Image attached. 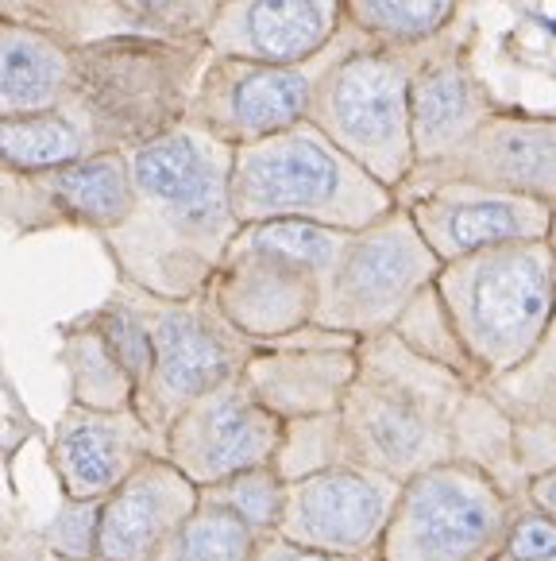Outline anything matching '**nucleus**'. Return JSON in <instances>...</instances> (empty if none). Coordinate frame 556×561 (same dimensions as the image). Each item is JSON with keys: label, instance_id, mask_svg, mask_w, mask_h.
Returning a JSON list of instances; mask_svg holds the SVG:
<instances>
[{"label": "nucleus", "instance_id": "nucleus-17", "mask_svg": "<svg viewBox=\"0 0 556 561\" xmlns=\"http://www.w3.org/2000/svg\"><path fill=\"white\" fill-rule=\"evenodd\" d=\"M163 454V438L128 411H93L70 403L50 434V465L66 500H105L143 461Z\"/></svg>", "mask_w": 556, "mask_h": 561}, {"label": "nucleus", "instance_id": "nucleus-5", "mask_svg": "<svg viewBox=\"0 0 556 561\" xmlns=\"http://www.w3.org/2000/svg\"><path fill=\"white\" fill-rule=\"evenodd\" d=\"M398 206V194L344 156L313 121L232 156V214L255 221H317L360 232Z\"/></svg>", "mask_w": 556, "mask_h": 561}, {"label": "nucleus", "instance_id": "nucleus-8", "mask_svg": "<svg viewBox=\"0 0 556 561\" xmlns=\"http://www.w3.org/2000/svg\"><path fill=\"white\" fill-rule=\"evenodd\" d=\"M409 67L375 47H348L321 78L310 121L368 174L398 194L414 174Z\"/></svg>", "mask_w": 556, "mask_h": 561}, {"label": "nucleus", "instance_id": "nucleus-31", "mask_svg": "<svg viewBox=\"0 0 556 561\" xmlns=\"http://www.w3.org/2000/svg\"><path fill=\"white\" fill-rule=\"evenodd\" d=\"M491 561H556V519L522 495Z\"/></svg>", "mask_w": 556, "mask_h": 561}, {"label": "nucleus", "instance_id": "nucleus-32", "mask_svg": "<svg viewBox=\"0 0 556 561\" xmlns=\"http://www.w3.org/2000/svg\"><path fill=\"white\" fill-rule=\"evenodd\" d=\"M255 561H360V558H336V553L310 550V546H298L282 535H267V538H259Z\"/></svg>", "mask_w": 556, "mask_h": 561}, {"label": "nucleus", "instance_id": "nucleus-24", "mask_svg": "<svg viewBox=\"0 0 556 561\" xmlns=\"http://www.w3.org/2000/svg\"><path fill=\"white\" fill-rule=\"evenodd\" d=\"M93 156L90 140L70 116H0V171H50Z\"/></svg>", "mask_w": 556, "mask_h": 561}, {"label": "nucleus", "instance_id": "nucleus-28", "mask_svg": "<svg viewBox=\"0 0 556 561\" xmlns=\"http://www.w3.org/2000/svg\"><path fill=\"white\" fill-rule=\"evenodd\" d=\"M205 504H217L224 512H232L236 519H244L255 535H275L278 519H282V504H287V480L278 477L275 465L263 469H247L236 477L221 480V484L201 488Z\"/></svg>", "mask_w": 556, "mask_h": 561}, {"label": "nucleus", "instance_id": "nucleus-33", "mask_svg": "<svg viewBox=\"0 0 556 561\" xmlns=\"http://www.w3.org/2000/svg\"><path fill=\"white\" fill-rule=\"evenodd\" d=\"M522 495L533 507H541V512H548L556 519V465H545L541 472H533V477L525 480Z\"/></svg>", "mask_w": 556, "mask_h": 561}, {"label": "nucleus", "instance_id": "nucleus-13", "mask_svg": "<svg viewBox=\"0 0 556 561\" xmlns=\"http://www.w3.org/2000/svg\"><path fill=\"white\" fill-rule=\"evenodd\" d=\"M287 422L270 414L247 383L229 380L189 403L163 434V457L197 488L221 484L247 469L275 465Z\"/></svg>", "mask_w": 556, "mask_h": 561}, {"label": "nucleus", "instance_id": "nucleus-12", "mask_svg": "<svg viewBox=\"0 0 556 561\" xmlns=\"http://www.w3.org/2000/svg\"><path fill=\"white\" fill-rule=\"evenodd\" d=\"M128 151H93L50 171H0V225L16 237L47 229L113 232L131 214Z\"/></svg>", "mask_w": 556, "mask_h": 561}, {"label": "nucleus", "instance_id": "nucleus-10", "mask_svg": "<svg viewBox=\"0 0 556 561\" xmlns=\"http://www.w3.org/2000/svg\"><path fill=\"white\" fill-rule=\"evenodd\" d=\"M344 50H348V39L336 35L333 47L305 62H290V67L213 55L201 70L186 121L232 148L287 133L294 124L310 121L321 78Z\"/></svg>", "mask_w": 556, "mask_h": 561}, {"label": "nucleus", "instance_id": "nucleus-4", "mask_svg": "<svg viewBox=\"0 0 556 561\" xmlns=\"http://www.w3.org/2000/svg\"><path fill=\"white\" fill-rule=\"evenodd\" d=\"M475 376L502 380L533 360L556 314L553 240L483 248L441 264L433 283Z\"/></svg>", "mask_w": 556, "mask_h": 561}, {"label": "nucleus", "instance_id": "nucleus-22", "mask_svg": "<svg viewBox=\"0 0 556 561\" xmlns=\"http://www.w3.org/2000/svg\"><path fill=\"white\" fill-rule=\"evenodd\" d=\"M74 85V47L58 35L0 20V116L58 113Z\"/></svg>", "mask_w": 556, "mask_h": 561}, {"label": "nucleus", "instance_id": "nucleus-30", "mask_svg": "<svg viewBox=\"0 0 556 561\" xmlns=\"http://www.w3.org/2000/svg\"><path fill=\"white\" fill-rule=\"evenodd\" d=\"M97 530L101 500H66V507L43 530V542L62 561H93L97 558Z\"/></svg>", "mask_w": 556, "mask_h": 561}, {"label": "nucleus", "instance_id": "nucleus-34", "mask_svg": "<svg viewBox=\"0 0 556 561\" xmlns=\"http://www.w3.org/2000/svg\"><path fill=\"white\" fill-rule=\"evenodd\" d=\"M55 561H62V558H55ZM93 561H105V558H93Z\"/></svg>", "mask_w": 556, "mask_h": 561}, {"label": "nucleus", "instance_id": "nucleus-11", "mask_svg": "<svg viewBox=\"0 0 556 561\" xmlns=\"http://www.w3.org/2000/svg\"><path fill=\"white\" fill-rule=\"evenodd\" d=\"M402 480L363 465H328L287 480V504L275 535L336 558L375 561Z\"/></svg>", "mask_w": 556, "mask_h": 561}, {"label": "nucleus", "instance_id": "nucleus-25", "mask_svg": "<svg viewBox=\"0 0 556 561\" xmlns=\"http://www.w3.org/2000/svg\"><path fill=\"white\" fill-rule=\"evenodd\" d=\"M0 20L39 27L70 47L131 32L116 0H0Z\"/></svg>", "mask_w": 556, "mask_h": 561}, {"label": "nucleus", "instance_id": "nucleus-19", "mask_svg": "<svg viewBox=\"0 0 556 561\" xmlns=\"http://www.w3.org/2000/svg\"><path fill=\"white\" fill-rule=\"evenodd\" d=\"M421 171L444 182H467L502 194H525L556 206V121H487L464 148Z\"/></svg>", "mask_w": 556, "mask_h": 561}, {"label": "nucleus", "instance_id": "nucleus-3", "mask_svg": "<svg viewBox=\"0 0 556 561\" xmlns=\"http://www.w3.org/2000/svg\"><path fill=\"white\" fill-rule=\"evenodd\" d=\"M205 39L108 35L74 47V85L62 113L93 151H131L186 121L205 62Z\"/></svg>", "mask_w": 556, "mask_h": 561}, {"label": "nucleus", "instance_id": "nucleus-23", "mask_svg": "<svg viewBox=\"0 0 556 561\" xmlns=\"http://www.w3.org/2000/svg\"><path fill=\"white\" fill-rule=\"evenodd\" d=\"M62 364L70 376V403L93 411H128L136 407V380L128 376L101 330L82 318L62 333Z\"/></svg>", "mask_w": 556, "mask_h": 561}, {"label": "nucleus", "instance_id": "nucleus-18", "mask_svg": "<svg viewBox=\"0 0 556 561\" xmlns=\"http://www.w3.org/2000/svg\"><path fill=\"white\" fill-rule=\"evenodd\" d=\"M201 504V488L163 454L143 461L113 495L101 500L97 558L155 561L166 538Z\"/></svg>", "mask_w": 556, "mask_h": 561}, {"label": "nucleus", "instance_id": "nucleus-14", "mask_svg": "<svg viewBox=\"0 0 556 561\" xmlns=\"http://www.w3.org/2000/svg\"><path fill=\"white\" fill-rule=\"evenodd\" d=\"M321 290H325V279L313 267L278 256L236 232L205 295L232 330L255 345H267V341L310 330L317 318Z\"/></svg>", "mask_w": 556, "mask_h": 561}, {"label": "nucleus", "instance_id": "nucleus-6", "mask_svg": "<svg viewBox=\"0 0 556 561\" xmlns=\"http://www.w3.org/2000/svg\"><path fill=\"white\" fill-rule=\"evenodd\" d=\"M518 495L475 461H444L402 480L375 561H491Z\"/></svg>", "mask_w": 556, "mask_h": 561}, {"label": "nucleus", "instance_id": "nucleus-26", "mask_svg": "<svg viewBox=\"0 0 556 561\" xmlns=\"http://www.w3.org/2000/svg\"><path fill=\"white\" fill-rule=\"evenodd\" d=\"M259 538L244 519L201 500L197 512L166 538L155 561H255Z\"/></svg>", "mask_w": 556, "mask_h": 561}, {"label": "nucleus", "instance_id": "nucleus-20", "mask_svg": "<svg viewBox=\"0 0 556 561\" xmlns=\"http://www.w3.org/2000/svg\"><path fill=\"white\" fill-rule=\"evenodd\" d=\"M344 0H229L205 35L209 50L252 62H305L340 35Z\"/></svg>", "mask_w": 556, "mask_h": 561}, {"label": "nucleus", "instance_id": "nucleus-29", "mask_svg": "<svg viewBox=\"0 0 556 561\" xmlns=\"http://www.w3.org/2000/svg\"><path fill=\"white\" fill-rule=\"evenodd\" d=\"M328 465H348V449H344V434H340V411L287 422L282 446L275 454L278 477L298 480L317 469H328Z\"/></svg>", "mask_w": 556, "mask_h": 561}, {"label": "nucleus", "instance_id": "nucleus-27", "mask_svg": "<svg viewBox=\"0 0 556 561\" xmlns=\"http://www.w3.org/2000/svg\"><path fill=\"white\" fill-rule=\"evenodd\" d=\"M456 0H344L356 32L386 35L394 43H417L449 24Z\"/></svg>", "mask_w": 556, "mask_h": 561}, {"label": "nucleus", "instance_id": "nucleus-1", "mask_svg": "<svg viewBox=\"0 0 556 561\" xmlns=\"http://www.w3.org/2000/svg\"><path fill=\"white\" fill-rule=\"evenodd\" d=\"M232 156V144L189 121L128 151L136 202L124 225L101 237L128 287L174 302L205 295L240 232Z\"/></svg>", "mask_w": 556, "mask_h": 561}, {"label": "nucleus", "instance_id": "nucleus-7", "mask_svg": "<svg viewBox=\"0 0 556 561\" xmlns=\"http://www.w3.org/2000/svg\"><path fill=\"white\" fill-rule=\"evenodd\" d=\"M437 272L441 260L417 232L409 206H394L375 225L352 232L340 264L325 279L313 325L356 341L391 333L433 287Z\"/></svg>", "mask_w": 556, "mask_h": 561}, {"label": "nucleus", "instance_id": "nucleus-15", "mask_svg": "<svg viewBox=\"0 0 556 561\" xmlns=\"http://www.w3.org/2000/svg\"><path fill=\"white\" fill-rule=\"evenodd\" d=\"M305 333L310 330L255 345V353L240 371L247 391L282 422L340 411L344 396L356 380V368H360V341L356 337L328 333L321 325L317 341H305Z\"/></svg>", "mask_w": 556, "mask_h": 561}, {"label": "nucleus", "instance_id": "nucleus-2", "mask_svg": "<svg viewBox=\"0 0 556 561\" xmlns=\"http://www.w3.org/2000/svg\"><path fill=\"white\" fill-rule=\"evenodd\" d=\"M472 380L409 348L398 333L360 341V368L340 403L348 465L409 480L460 457Z\"/></svg>", "mask_w": 556, "mask_h": 561}, {"label": "nucleus", "instance_id": "nucleus-9", "mask_svg": "<svg viewBox=\"0 0 556 561\" xmlns=\"http://www.w3.org/2000/svg\"><path fill=\"white\" fill-rule=\"evenodd\" d=\"M124 290L143 314L151 330V345H155V364H151L143 391L136 396V414L163 438L171 422L189 403H197L221 383L236 380L247 356L255 353V341L232 330L221 318V310L209 302V295L174 302V298L136 290L128 283H124Z\"/></svg>", "mask_w": 556, "mask_h": 561}, {"label": "nucleus", "instance_id": "nucleus-16", "mask_svg": "<svg viewBox=\"0 0 556 561\" xmlns=\"http://www.w3.org/2000/svg\"><path fill=\"white\" fill-rule=\"evenodd\" d=\"M409 214L441 264L475 256L483 248L553 240L556 229L553 202L467 186V182L433 186L426 198L409 202Z\"/></svg>", "mask_w": 556, "mask_h": 561}, {"label": "nucleus", "instance_id": "nucleus-21", "mask_svg": "<svg viewBox=\"0 0 556 561\" xmlns=\"http://www.w3.org/2000/svg\"><path fill=\"white\" fill-rule=\"evenodd\" d=\"M487 121V93L460 58H433L409 82V133L417 167L449 159Z\"/></svg>", "mask_w": 556, "mask_h": 561}]
</instances>
